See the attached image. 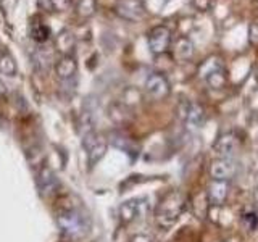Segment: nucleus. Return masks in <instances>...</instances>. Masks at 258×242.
<instances>
[{
	"mask_svg": "<svg viewBox=\"0 0 258 242\" xmlns=\"http://www.w3.org/2000/svg\"><path fill=\"white\" fill-rule=\"evenodd\" d=\"M187 207V200L181 191H169L166 196L158 202L155 210V221L160 228L169 229L177 223Z\"/></svg>",
	"mask_w": 258,
	"mask_h": 242,
	"instance_id": "obj_1",
	"label": "nucleus"
},
{
	"mask_svg": "<svg viewBox=\"0 0 258 242\" xmlns=\"http://www.w3.org/2000/svg\"><path fill=\"white\" fill-rule=\"evenodd\" d=\"M58 228L70 237H83L87 232V220L81 215L76 208H64L56 216Z\"/></svg>",
	"mask_w": 258,
	"mask_h": 242,
	"instance_id": "obj_2",
	"label": "nucleus"
},
{
	"mask_svg": "<svg viewBox=\"0 0 258 242\" xmlns=\"http://www.w3.org/2000/svg\"><path fill=\"white\" fill-rule=\"evenodd\" d=\"M150 212V204L149 199L145 197H136V199H129L119 205L118 208V215L119 220L123 223H134L137 220H142L149 215Z\"/></svg>",
	"mask_w": 258,
	"mask_h": 242,
	"instance_id": "obj_3",
	"label": "nucleus"
},
{
	"mask_svg": "<svg viewBox=\"0 0 258 242\" xmlns=\"http://www.w3.org/2000/svg\"><path fill=\"white\" fill-rule=\"evenodd\" d=\"M115 13L124 21L139 23L147 16V8L144 0H116Z\"/></svg>",
	"mask_w": 258,
	"mask_h": 242,
	"instance_id": "obj_4",
	"label": "nucleus"
},
{
	"mask_svg": "<svg viewBox=\"0 0 258 242\" xmlns=\"http://www.w3.org/2000/svg\"><path fill=\"white\" fill-rule=\"evenodd\" d=\"M147 42L153 55H165L173 45V32L166 26H155L149 32Z\"/></svg>",
	"mask_w": 258,
	"mask_h": 242,
	"instance_id": "obj_5",
	"label": "nucleus"
},
{
	"mask_svg": "<svg viewBox=\"0 0 258 242\" xmlns=\"http://www.w3.org/2000/svg\"><path fill=\"white\" fill-rule=\"evenodd\" d=\"M83 145L87 152L89 165H95L97 161H100L105 153H107V147H108L107 139L103 136L97 134L95 131L83 136Z\"/></svg>",
	"mask_w": 258,
	"mask_h": 242,
	"instance_id": "obj_6",
	"label": "nucleus"
},
{
	"mask_svg": "<svg viewBox=\"0 0 258 242\" xmlns=\"http://www.w3.org/2000/svg\"><path fill=\"white\" fill-rule=\"evenodd\" d=\"M145 92H147L152 99L163 100L169 95V83L165 75L161 73H152L149 78L145 79Z\"/></svg>",
	"mask_w": 258,
	"mask_h": 242,
	"instance_id": "obj_7",
	"label": "nucleus"
},
{
	"mask_svg": "<svg viewBox=\"0 0 258 242\" xmlns=\"http://www.w3.org/2000/svg\"><path fill=\"white\" fill-rule=\"evenodd\" d=\"M239 150V137L234 133H223L213 144V152L218 158H231Z\"/></svg>",
	"mask_w": 258,
	"mask_h": 242,
	"instance_id": "obj_8",
	"label": "nucleus"
},
{
	"mask_svg": "<svg viewBox=\"0 0 258 242\" xmlns=\"http://www.w3.org/2000/svg\"><path fill=\"white\" fill-rule=\"evenodd\" d=\"M236 174V163L231 158H216L210 165V176L216 181H231Z\"/></svg>",
	"mask_w": 258,
	"mask_h": 242,
	"instance_id": "obj_9",
	"label": "nucleus"
},
{
	"mask_svg": "<svg viewBox=\"0 0 258 242\" xmlns=\"http://www.w3.org/2000/svg\"><path fill=\"white\" fill-rule=\"evenodd\" d=\"M229 188H231L229 181L212 179V183L208 184V189H207L208 205H212V207L224 205V202L228 200V196H229Z\"/></svg>",
	"mask_w": 258,
	"mask_h": 242,
	"instance_id": "obj_10",
	"label": "nucleus"
},
{
	"mask_svg": "<svg viewBox=\"0 0 258 242\" xmlns=\"http://www.w3.org/2000/svg\"><path fill=\"white\" fill-rule=\"evenodd\" d=\"M60 188L58 177L48 166H42L37 173V189L42 196H52Z\"/></svg>",
	"mask_w": 258,
	"mask_h": 242,
	"instance_id": "obj_11",
	"label": "nucleus"
},
{
	"mask_svg": "<svg viewBox=\"0 0 258 242\" xmlns=\"http://www.w3.org/2000/svg\"><path fill=\"white\" fill-rule=\"evenodd\" d=\"M171 55L174 62L177 63H184L192 58L194 55V44L189 37H177L174 40V44L171 45Z\"/></svg>",
	"mask_w": 258,
	"mask_h": 242,
	"instance_id": "obj_12",
	"label": "nucleus"
},
{
	"mask_svg": "<svg viewBox=\"0 0 258 242\" xmlns=\"http://www.w3.org/2000/svg\"><path fill=\"white\" fill-rule=\"evenodd\" d=\"M78 71V62L75 60V56L73 55H64L61 58L56 62L55 65V73L56 76L63 81H68L71 78H75Z\"/></svg>",
	"mask_w": 258,
	"mask_h": 242,
	"instance_id": "obj_13",
	"label": "nucleus"
},
{
	"mask_svg": "<svg viewBox=\"0 0 258 242\" xmlns=\"http://www.w3.org/2000/svg\"><path fill=\"white\" fill-rule=\"evenodd\" d=\"M53 45L55 48L58 50L63 56L64 55H71L73 50H75L76 47V37L73 34L71 31L68 29H61L58 34L55 36V40H53Z\"/></svg>",
	"mask_w": 258,
	"mask_h": 242,
	"instance_id": "obj_14",
	"label": "nucleus"
},
{
	"mask_svg": "<svg viewBox=\"0 0 258 242\" xmlns=\"http://www.w3.org/2000/svg\"><path fill=\"white\" fill-rule=\"evenodd\" d=\"M205 81H207L208 87L215 89V91H220V89L226 87V84H228V75H226L223 67L216 65V67H213L205 75Z\"/></svg>",
	"mask_w": 258,
	"mask_h": 242,
	"instance_id": "obj_15",
	"label": "nucleus"
},
{
	"mask_svg": "<svg viewBox=\"0 0 258 242\" xmlns=\"http://www.w3.org/2000/svg\"><path fill=\"white\" fill-rule=\"evenodd\" d=\"M108 115L116 125H124V123H127V121H131V118H133L131 108H129L127 105H124L123 102L111 103L110 108H108Z\"/></svg>",
	"mask_w": 258,
	"mask_h": 242,
	"instance_id": "obj_16",
	"label": "nucleus"
},
{
	"mask_svg": "<svg viewBox=\"0 0 258 242\" xmlns=\"http://www.w3.org/2000/svg\"><path fill=\"white\" fill-rule=\"evenodd\" d=\"M37 5L47 13H61L71 7V0H37Z\"/></svg>",
	"mask_w": 258,
	"mask_h": 242,
	"instance_id": "obj_17",
	"label": "nucleus"
},
{
	"mask_svg": "<svg viewBox=\"0 0 258 242\" xmlns=\"http://www.w3.org/2000/svg\"><path fill=\"white\" fill-rule=\"evenodd\" d=\"M29 34H31V39L36 40L37 44H45L47 40L52 37V31H50V28L47 26V24H44L42 21H39V23H32L31 24Z\"/></svg>",
	"mask_w": 258,
	"mask_h": 242,
	"instance_id": "obj_18",
	"label": "nucleus"
},
{
	"mask_svg": "<svg viewBox=\"0 0 258 242\" xmlns=\"http://www.w3.org/2000/svg\"><path fill=\"white\" fill-rule=\"evenodd\" d=\"M185 123L192 128H202L205 123V110L200 103H190L189 115L185 118Z\"/></svg>",
	"mask_w": 258,
	"mask_h": 242,
	"instance_id": "obj_19",
	"label": "nucleus"
},
{
	"mask_svg": "<svg viewBox=\"0 0 258 242\" xmlns=\"http://www.w3.org/2000/svg\"><path fill=\"white\" fill-rule=\"evenodd\" d=\"M76 15L79 18H92V16L97 13V8H99V4H97V0H78L76 5Z\"/></svg>",
	"mask_w": 258,
	"mask_h": 242,
	"instance_id": "obj_20",
	"label": "nucleus"
},
{
	"mask_svg": "<svg viewBox=\"0 0 258 242\" xmlns=\"http://www.w3.org/2000/svg\"><path fill=\"white\" fill-rule=\"evenodd\" d=\"M18 73V65L10 53H2L0 55V75L4 76H16Z\"/></svg>",
	"mask_w": 258,
	"mask_h": 242,
	"instance_id": "obj_21",
	"label": "nucleus"
},
{
	"mask_svg": "<svg viewBox=\"0 0 258 242\" xmlns=\"http://www.w3.org/2000/svg\"><path fill=\"white\" fill-rule=\"evenodd\" d=\"M240 221L247 231H255L258 228V213L255 210H245V212L242 213Z\"/></svg>",
	"mask_w": 258,
	"mask_h": 242,
	"instance_id": "obj_22",
	"label": "nucleus"
},
{
	"mask_svg": "<svg viewBox=\"0 0 258 242\" xmlns=\"http://www.w3.org/2000/svg\"><path fill=\"white\" fill-rule=\"evenodd\" d=\"M141 100H142L141 91H137L136 87H127L124 91V94H123V100H121V102L131 108V107H134V105L141 103Z\"/></svg>",
	"mask_w": 258,
	"mask_h": 242,
	"instance_id": "obj_23",
	"label": "nucleus"
},
{
	"mask_svg": "<svg viewBox=\"0 0 258 242\" xmlns=\"http://www.w3.org/2000/svg\"><path fill=\"white\" fill-rule=\"evenodd\" d=\"M190 4H192V7L196 8L197 12H200V13H207V12L212 10L213 0H190Z\"/></svg>",
	"mask_w": 258,
	"mask_h": 242,
	"instance_id": "obj_24",
	"label": "nucleus"
},
{
	"mask_svg": "<svg viewBox=\"0 0 258 242\" xmlns=\"http://www.w3.org/2000/svg\"><path fill=\"white\" fill-rule=\"evenodd\" d=\"M189 110H190V102L187 99H182L179 102V105H177V116H179L182 121H185V118L189 115Z\"/></svg>",
	"mask_w": 258,
	"mask_h": 242,
	"instance_id": "obj_25",
	"label": "nucleus"
},
{
	"mask_svg": "<svg viewBox=\"0 0 258 242\" xmlns=\"http://www.w3.org/2000/svg\"><path fill=\"white\" fill-rule=\"evenodd\" d=\"M248 42L252 45H258V21H253L248 26Z\"/></svg>",
	"mask_w": 258,
	"mask_h": 242,
	"instance_id": "obj_26",
	"label": "nucleus"
},
{
	"mask_svg": "<svg viewBox=\"0 0 258 242\" xmlns=\"http://www.w3.org/2000/svg\"><path fill=\"white\" fill-rule=\"evenodd\" d=\"M131 242H153V240L149 236H145V234H136L131 239Z\"/></svg>",
	"mask_w": 258,
	"mask_h": 242,
	"instance_id": "obj_27",
	"label": "nucleus"
},
{
	"mask_svg": "<svg viewBox=\"0 0 258 242\" xmlns=\"http://www.w3.org/2000/svg\"><path fill=\"white\" fill-rule=\"evenodd\" d=\"M7 94V87H5V84L0 81V97H4Z\"/></svg>",
	"mask_w": 258,
	"mask_h": 242,
	"instance_id": "obj_28",
	"label": "nucleus"
},
{
	"mask_svg": "<svg viewBox=\"0 0 258 242\" xmlns=\"http://www.w3.org/2000/svg\"><path fill=\"white\" fill-rule=\"evenodd\" d=\"M255 81H256V84H258V68H256V71H255Z\"/></svg>",
	"mask_w": 258,
	"mask_h": 242,
	"instance_id": "obj_29",
	"label": "nucleus"
},
{
	"mask_svg": "<svg viewBox=\"0 0 258 242\" xmlns=\"http://www.w3.org/2000/svg\"><path fill=\"white\" fill-rule=\"evenodd\" d=\"M0 126H2V118H0Z\"/></svg>",
	"mask_w": 258,
	"mask_h": 242,
	"instance_id": "obj_30",
	"label": "nucleus"
}]
</instances>
